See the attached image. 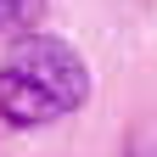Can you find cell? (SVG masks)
I'll return each instance as SVG.
<instances>
[{
  "instance_id": "7a4b0ae2",
  "label": "cell",
  "mask_w": 157,
  "mask_h": 157,
  "mask_svg": "<svg viewBox=\"0 0 157 157\" xmlns=\"http://www.w3.org/2000/svg\"><path fill=\"white\" fill-rule=\"evenodd\" d=\"M45 17V0H0V34H11V28H28Z\"/></svg>"
},
{
  "instance_id": "6da1fadb",
  "label": "cell",
  "mask_w": 157,
  "mask_h": 157,
  "mask_svg": "<svg viewBox=\"0 0 157 157\" xmlns=\"http://www.w3.org/2000/svg\"><path fill=\"white\" fill-rule=\"evenodd\" d=\"M90 67L67 39L56 34H23L0 56V124L39 129L84 107Z\"/></svg>"
},
{
  "instance_id": "3957f363",
  "label": "cell",
  "mask_w": 157,
  "mask_h": 157,
  "mask_svg": "<svg viewBox=\"0 0 157 157\" xmlns=\"http://www.w3.org/2000/svg\"><path fill=\"white\" fill-rule=\"evenodd\" d=\"M124 157H157V140H135V146H124Z\"/></svg>"
}]
</instances>
